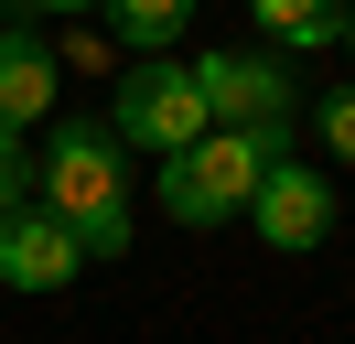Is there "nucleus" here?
I'll return each instance as SVG.
<instances>
[{"label":"nucleus","mask_w":355,"mask_h":344,"mask_svg":"<svg viewBox=\"0 0 355 344\" xmlns=\"http://www.w3.org/2000/svg\"><path fill=\"white\" fill-rule=\"evenodd\" d=\"M76 269H87V248H76L44 205H11V215H0V291H65Z\"/></svg>","instance_id":"6"},{"label":"nucleus","mask_w":355,"mask_h":344,"mask_svg":"<svg viewBox=\"0 0 355 344\" xmlns=\"http://www.w3.org/2000/svg\"><path fill=\"white\" fill-rule=\"evenodd\" d=\"M97 11L119 22V43H140V54H162V43L194 22V0H97Z\"/></svg>","instance_id":"9"},{"label":"nucleus","mask_w":355,"mask_h":344,"mask_svg":"<svg viewBox=\"0 0 355 344\" xmlns=\"http://www.w3.org/2000/svg\"><path fill=\"white\" fill-rule=\"evenodd\" d=\"M291 140H259V129H205L194 150H173L162 162V215L173 226H226V215H248V194H259V172L280 162Z\"/></svg>","instance_id":"2"},{"label":"nucleus","mask_w":355,"mask_h":344,"mask_svg":"<svg viewBox=\"0 0 355 344\" xmlns=\"http://www.w3.org/2000/svg\"><path fill=\"white\" fill-rule=\"evenodd\" d=\"M54 97H65V76H54L44 33H0V129H33Z\"/></svg>","instance_id":"7"},{"label":"nucleus","mask_w":355,"mask_h":344,"mask_svg":"<svg viewBox=\"0 0 355 344\" xmlns=\"http://www.w3.org/2000/svg\"><path fill=\"white\" fill-rule=\"evenodd\" d=\"M248 226H259L280 258H312V248L334 237V183H323L312 162H291V150H280V162L259 172V194H248Z\"/></svg>","instance_id":"5"},{"label":"nucleus","mask_w":355,"mask_h":344,"mask_svg":"<svg viewBox=\"0 0 355 344\" xmlns=\"http://www.w3.org/2000/svg\"><path fill=\"white\" fill-rule=\"evenodd\" d=\"M345 43H355V0H345Z\"/></svg>","instance_id":"13"},{"label":"nucleus","mask_w":355,"mask_h":344,"mask_svg":"<svg viewBox=\"0 0 355 344\" xmlns=\"http://www.w3.org/2000/svg\"><path fill=\"white\" fill-rule=\"evenodd\" d=\"M22 183H33V172H22V129H0V215L22 205Z\"/></svg>","instance_id":"11"},{"label":"nucleus","mask_w":355,"mask_h":344,"mask_svg":"<svg viewBox=\"0 0 355 344\" xmlns=\"http://www.w3.org/2000/svg\"><path fill=\"white\" fill-rule=\"evenodd\" d=\"M33 205L76 237L87 258H119L130 248V150L108 140V119H65L33 172Z\"/></svg>","instance_id":"1"},{"label":"nucleus","mask_w":355,"mask_h":344,"mask_svg":"<svg viewBox=\"0 0 355 344\" xmlns=\"http://www.w3.org/2000/svg\"><path fill=\"white\" fill-rule=\"evenodd\" d=\"M312 129H323V150H334V162H355V86H323Z\"/></svg>","instance_id":"10"},{"label":"nucleus","mask_w":355,"mask_h":344,"mask_svg":"<svg viewBox=\"0 0 355 344\" xmlns=\"http://www.w3.org/2000/svg\"><path fill=\"white\" fill-rule=\"evenodd\" d=\"M205 86H194V64H162V54H140L130 76H119V97H108V140L119 150H151V162H173V150H194L205 140Z\"/></svg>","instance_id":"3"},{"label":"nucleus","mask_w":355,"mask_h":344,"mask_svg":"<svg viewBox=\"0 0 355 344\" xmlns=\"http://www.w3.org/2000/svg\"><path fill=\"white\" fill-rule=\"evenodd\" d=\"M22 11H33V22H44V11H97V0H22Z\"/></svg>","instance_id":"12"},{"label":"nucleus","mask_w":355,"mask_h":344,"mask_svg":"<svg viewBox=\"0 0 355 344\" xmlns=\"http://www.w3.org/2000/svg\"><path fill=\"white\" fill-rule=\"evenodd\" d=\"M194 86H205V119L216 129H259V140H291V119H302V86H291V64L280 54H205L194 64Z\"/></svg>","instance_id":"4"},{"label":"nucleus","mask_w":355,"mask_h":344,"mask_svg":"<svg viewBox=\"0 0 355 344\" xmlns=\"http://www.w3.org/2000/svg\"><path fill=\"white\" fill-rule=\"evenodd\" d=\"M269 43H345V0H248Z\"/></svg>","instance_id":"8"}]
</instances>
